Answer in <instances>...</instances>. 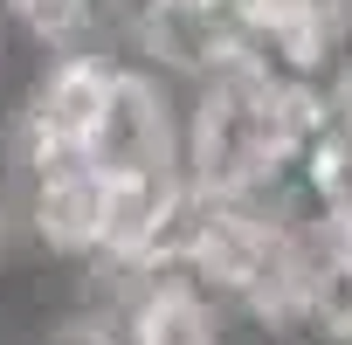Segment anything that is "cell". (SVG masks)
<instances>
[{
  "label": "cell",
  "mask_w": 352,
  "mask_h": 345,
  "mask_svg": "<svg viewBox=\"0 0 352 345\" xmlns=\"http://www.w3.org/2000/svg\"><path fill=\"white\" fill-rule=\"evenodd\" d=\"M97 166H111V172H187V83H173L166 69L124 56L111 76Z\"/></svg>",
  "instance_id": "cell-1"
}]
</instances>
